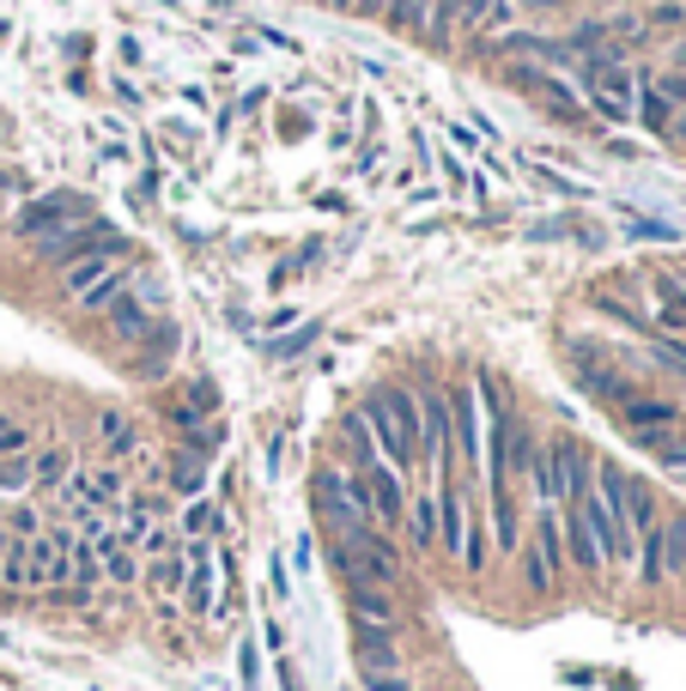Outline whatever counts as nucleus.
Returning a JSON list of instances; mask_svg holds the SVG:
<instances>
[{
  "label": "nucleus",
  "mask_w": 686,
  "mask_h": 691,
  "mask_svg": "<svg viewBox=\"0 0 686 691\" xmlns=\"http://www.w3.org/2000/svg\"><path fill=\"white\" fill-rule=\"evenodd\" d=\"M413 401H420V473H432L444 456H456V444H449V389L413 394Z\"/></svg>",
  "instance_id": "obj_7"
},
{
  "label": "nucleus",
  "mask_w": 686,
  "mask_h": 691,
  "mask_svg": "<svg viewBox=\"0 0 686 691\" xmlns=\"http://www.w3.org/2000/svg\"><path fill=\"white\" fill-rule=\"evenodd\" d=\"M620 418H626V430H632V437H650V430L681 425V406H674V401H644V394H632V401L620 406Z\"/></svg>",
  "instance_id": "obj_12"
},
{
  "label": "nucleus",
  "mask_w": 686,
  "mask_h": 691,
  "mask_svg": "<svg viewBox=\"0 0 686 691\" xmlns=\"http://www.w3.org/2000/svg\"><path fill=\"white\" fill-rule=\"evenodd\" d=\"M632 237H650V243H668V224H656V219H632Z\"/></svg>",
  "instance_id": "obj_36"
},
{
  "label": "nucleus",
  "mask_w": 686,
  "mask_h": 691,
  "mask_svg": "<svg viewBox=\"0 0 686 691\" xmlns=\"http://www.w3.org/2000/svg\"><path fill=\"white\" fill-rule=\"evenodd\" d=\"M67 468H73V461H67V449H49V456H37L31 480H43V485H61V480H67Z\"/></svg>",
  "instance_id": "obj_28"
},
{
  "label": "nucleus",
  "mask_w": 686,
  "mask_h": 691,
  "mask_svg": "<svg viewBox=\"0 0 686 691\" xmlns=\"http://www.w3.org/2000/svg\"><path fill=\"white\" fill-rule=\"evenodd\" d=\"M632 116H644V128H650V134H668L681 110H674L668 97L656 92V85H644V92H638V110H632Z\"/></svg>",
  "instance_id": "obj_20"
},
{
  "label": "nucleus",
  "mask_w": 686,
  "mask_h": 691,
  "mask_svg": "<svg viewBox=\"0 0 686 691\" xmlns=\"http://www.w3.org/2000/svg\"><path fill=\"white\" fill-rule=\"evenodd\" d=\"M365 485H370V522H384V528L408 522V485H401V473L389 461L365 468Z\"/></svg>",
  "instance_id": "obj_8"
},
{
  "label": "nucleus",
  "mask_w": 686,
  "mask_h": 691,
  "mask_svg": "<svg viewBox=\"0 0 686 691\" xmlns=\"http://www.w3.org/2000/svg\"><path fill=\"white\" fill-rule=\"evenodd\" d=\"M535 449H541V444H535V430H528L523 418H511V449H504V468H511V485H516V480H523V473H528V461H535Z\"/></svg>",
  "instance_id": "obj_19"
},
{
  "label": "nucleus",
  "mask_w": 686,
  "mask_h": 691,
  "mask_svg": "<svg viewBox=\"0 0 686 691\" xmlns=\"http://www.w3.org/2000/svg\"><path fill=\"white\" fill-rule=\"evenodd\" d=\"M492 522H499V546L516 552V504H511V492H492Z\"/></svg>",
  "instance_id": "obj_27"
},
{
  "label": "nucleus",
  "mask_w": 686,
  "mask_h": 691,
  "mask_svg": "<svg viewBox=\"0 0 686 691\" xmlns=\"http://www.w3.org/2000/svg\"><path fill=\"white\" fill-rule=\"evenodd\" d=\"M668 134H674V140L686 146V110H681V116H674V128H668Z\"/></svg>",
  "instance_id": "obj_40"
},
{
  "label": "nucleus",
  "mask_w": 686,
  "mask_h": 691,
  "mask_svg": "<svg viewBox=\"0 0 686 691\" xmlns=\"http://www.w3.org/2000/svg\"><path fill=\"white\" fill-rule=\"evenodd\" d=\"M341 444H346V461H353V473L377 468V437H370L365 413H346V418H341Z\"/></svg>",
  "instance_id": "obj_14"
},
{
  "label": "nucleus",
  "mask_w": 686,
  "mask_h": 691,
  "mask_svg": "<svg viewBox=\"0 0 686 691\" xmlns=\"http://www.w3.org/2000/svg\"><path fill=\"white\" fill-rule=\"evenodd\" d=\"M528 7H541V13H559V7H565V0H528Z\"/></svg>",
  "instance_id": "obj_41"
},
{
  "label": "nucleus",
  "mask_w": 686,
  "mask_h": 691,
  "mask_svg": "<svg viewBox=\"0 0 686 691\" xmlns=\"http://www.w3.org/2000/svg\"><path fill=\"white\" fill-rule=\"evenodd\" d=\"M681 480H686V473H681Z\"/></svg>",
  "instance_id": "obj_43"
},
{
  "label": "nucleus",
  "mask_w": 686,
  "mask_h": 691,
  "mask_svg": "<svg viewBox=\"0 0 686 691\" xmlns=\"http://www.w3.org/2000/svg\"><path fill=\"white\" fill-rule=\"evenodd\" d=\"M80 224V200H67V195H49V200H31L25 212L13 219L19 237H61Z\"/></svg>",
  "instance_id": "obj_9"
},
{
  "label": "nucleus",
  "mask_w": 686,
  "mask_h": 691,
  "mask_svg": "<svg viewBox=\"0 0 686 691\" xmlns=\"http://www.w3.org/2000/svg\"><path fill=\"white\" fill-rule=\"evenodd\" d=\"M353 655L365 673H389L401 667V649H396V625H358L353 631Z\"/></svg>",
  "instance_id": "obj_10"
},
{
  "label": "nucleus",
  "mask_w": 686,
  "mask_h": 691,
  "mask_svg": "<svg viewBox=\"0 0 686 691\" xmlns=\"http://www.w3.org/2000/svg\"><path fill=\"white\" fill-rule=\"evenodd\" d=\"M559 534H565V558L578 564V571H607V558H602V546H595V534L583 528V516H578V504H565V516H559Z\"/></svg>",
  "instance_id": "obj_11"
},
{
  "label": "nucleus",
  "mask_w": 686,
  "mask_h": 691,
  "mask_svg": "<svg viewBox=\"0 0 686 691\" xmlns=\"http://www.w3.org/2000/svg\"><path fill=\"white\" fill-rule=\"evenodd\" d=\"M650 19H656V25H681L686 13H681V7H674V0H668V7H656V13H650Z\"/></svg>",
  "instance_id": "obj_39"
},
{
  "label": "nucleus",
  "mask_w": 686,
  "mask_h": 691,
  "mask_svg": "<svg viewBox=\"0 0 686 691\" xmlns=\"http://www.w3.org/2000/svg\"><path fill=\"white\" fill-rule=\"evenodd\" d=\"M183 528H188V534H213V509H207V504H195V509L183 516Z\"/></svg>",
  "instance_id": "obj_34"
},
{
  "label": "nucleus",
  "mask_w": 686,
  "mask_h": 691,
  "mask_svg": "<svg viewBox=\"0 0 686 691\" xmlns=\"http://www.w3.org/2000/svg\"><path fill=\"white\" fill-rule=\"evenodd\" d=\"M408 534H413V546H437V504L432 497L408 504Z\"/></svg>",
  "instance_id": "obj_24"
},
{
  "label": "nucleus",
  "mask_w": 686,
  "mask_h": 691,
  "mask_svg": "<svg viewBox=\"0 0 686 691\" xmlns=\"http://www.w3.org/2000/svg\"><path fill=\"white\" fill-rule=\"evenodd\" d=\"M638 449H650V461L668 473H686V430H650V437H638Z\"/></svg>",
  "instance_id": "obj_16"
},
{
  "label": "nucleus",
  "mask_w": 686,
  "mask_h": 691,
  "mask_svg": "<svg viewBox=\"0 0 686 691\" xmlns=\"http://www.w3.org/2000/svg\"><path fill=\"white\" fill-rule=\"evenodd\" d=\"M19 485H31V468L25 461H0V492H19Z\"/></svg>",
  "instance_id": "obj_30"
},
{
  "label": "nucleus",
  "mask_w": 686,
  "mask_h": 691,
  "mask_svg": "<svg viewBox=\"0 0 686 691\" xmlns=\"http://www.w3.org/2000/svg\"><path fill=\"white\" fill-rule=\"evenodd\" d=\"M110 267H116V255H85V262H73V267H67V291H73V298H85V291H92Z\"/></svg>",
  "instance_id": "obj_21"
},
{
  "label": "nucleus",
  "mask_w": 686,
  "mask_h": 691,
  "mask_svg": "<svg viewBox=\"0 0 686 691\" xmlns=\"http://www.w3.org/2000/svg\"><path fill=\"white\" fill-rule=\"evenodd\" d=\"M238 655H243V661H238V667H243V686H250V691H255V673H262V661H255V643H243V649H238Z\"/></svg>",
  "instance_id": "obj_37"
},
{
  "label": "nucleus",
  "mask_w": 686,
  "mask_h": 691,
  "mask_svg": "<svg viewBox=\"0 0 686 691\" xmlns=\"http://www.w3.org/2000/svg\"><path fill=\"white\" fill-rule=\"evenodd\" d=\"M43 255L49 262H61V267H73V262H85V255H128V237L116 231V224H104V219H85V224H73V231H61V237H43Z\"/></svg>",
  "instance_id": "obj_3"
},
{
  "label": "nucleus",
  "mask_w": 686,
  "mask_h": 691,
  "mask_svg": "<svg viewBox=\"0 0 686 691\" xmlns=\"http://www.w3.org/2000/svg\"><path fill=\"white\" fill-rule=\"evenodd\" d=\"M183 571H188L183 558H164L159 571H152V583H159V588H176V583H183Z\"/></svg>",
  "instance_id": "obj_33"
},
{
  "label": "nucleus",
  "mask_w": 686,
  "mask_h": 691,
  "mask_svg": "<svg viewBox=\"0 0 686 691\" xmlns=\"http://www.w3.org/2000/svg\"><path fill=\"white\" fill-rule=\"evenodd\" d=\"M0 449H25V430H19V425H0Z\"/></svg>",
  "instance_id": "obj_38"
},
{
  "label": "nucleus",
  "mask_w": 686,
  "mask_h": 691,
  "mask_svg": "<svg viewBox=\"0 0 686 691\" xmlns=\"http://www.w3.org/2000/svg\"><path fill=\"white\" fill-rule=\"evenodd\" d=\"M595 492H602V504L626 522V534H632V540L644 534V528H656V497H650V485H638L632 473L602 468V485H595Z\"/></svg>",
  "instance_id": "obj_4"
},
{
  "label": "nucleus",
  "mask_w": 686,
  "mask_h": 691,
  "mask_svg": "<svg viewBox=\"0 0 686 691\" xmlns=\"http://www.w3.org/2000/svg\"><path fill=\"white\" fill-rule=\"evenodd\" d=\"M176 485H183V492H195L201 485V461L195 456H176Z\"/></svg>",
  "instance_id": "obj_32"
},
{
  "label": "nucleus",
  "mask_w": 686,
  "mask_h": 691,
  "mask_svg": "<svg viewBox=\"0 0 686 691\" xmlns=\"http://www.w3.org/2000/svg\"><path fill=\"white\" fill-rule=\"evenodd\" d=\"M188 558H195L183 571L188 576V613H207V607H213V558H207V546H195Z\"/></svg>",
  "instance_id": "obj_18"
},
{
  "label": "nucleus",
  "mask_w": 686,
  "mask_h": 691,
  "mask_svg": "<svg viewBox=\"0 0 686 691\" xmlns=\"http://www.w3.org/2000/svg\"><path fill=\"white\" fill-rule=\"evenodd\" d=\"M511 79H516V85H523V92H535V97H547V110H553V116H578V104H571V97H565V85H559V79L553 73H535V67H511Z\"/></svg>",
  "instance_id": "obj_13"
},
{
  "label": "nucleus",
  "mask_w": 686,
  "mask_h": 691,
  "mask_svg": "<svg viewBox=\"0 0 686 691\" xmlns=\"http://www.w3.org/2000/svg\"><path fill=\"white\" fill-rule=\"evenodd\" d=\"M583 85H590V104L602 110L607 122H632L638 97H632V73L614 61H583Z\"/></svg>",
  "instance_id": "obj_5"
},
{
  "label": "nucleus",
  "mask_w": 686,
  "mask_h": 691,
  "mask_svg": "<svg viewBox=\"0 0 686 691\" xmlns=\"http://www.w3.org/2000/svg\"><path fill=\"white\" fill-rule=\"evenodd\" d=\"M110 322H116V334H122V339H140L152 315H146V303H140V298H116V303H110Z\"/></svg>",
  "instance_id": "obj_22"
},
{
  "label": "nucleus",
  "mask_w": 686,
  "mask_h": 691,
  "mask_svg": "<svg viewBox=\"0 0 686 691\" xmlns=\"http://www.w3.org/2000/svg\"><path fill=\"white\" fill-rule=\"evenodd\" d=\"M632 558H638V576H644V583H668V558H662V522L638 534Z\"/></svg>",
  "instance_id": "obj_17"
},
{
  "label": "nucleus",
  "mask_w": 686,
  "mask_h": 691,
  "mask_svg": "<svg viewBox=\"0 0 686 691\" xmlns=\"http://www.w3.org/2000/svg\"><path fill=\"white\" fill-rule=\"evenodd\" d=\"M444 7L456 19H492V7H499V0H444Z\"/></svg>",
  "instance_id": "obj_29"
},
{
  "label": "nucleus",
  "mask_w": 686,
  "mask_h": 691,
  "mask_svg": "<svg viewBox=\"0 0 686 691\" xmlns=\"http://www.w3.org/2000/svg\"><path fill=\"white\" fill-rule=\"evenodd\" d=\"M384 19H389V25H401V31H425V19H432V0H389Z\"/></svg>",
  "instance_id": "obj_25"
},
{
  "label": "nucleus",
  "mask_w": 686,
  "mask_h": 691,
  "mask_svg": "<svg viewBox=\"0 0 686 691\" xmlns=\"http://www.w3.org/2000/svg\"><path fill=\"white\" fill-rule=\"evenodd\" d=\"M104 558H110V576H116V583H134V558H128V552H116V546H110Z\"/></svg>",
  "instance_id": "obj_35"
},
{
  "label": "nucleus",
  "mask_w": 686,
  "mask_h": 691,
  "mask_svg": "<svg viewBox=\"0 0 686 691\" xmlns=\"http://www.w3.org/2000/svg\"><path fill=\"white\" fill-rule=\"evenodd\" d=\"M528 485H535V497L541 504H571V497H583L590 492V456H583L571 437H559V444H541L535 449V461H528V473H523Z\"/></svg>",
  "instance_id": "obj_2"
},
{
  "label": "nucleus",
  "mask_w": 686,
  "mask_h": 691,
  "mask_svg": "<svg viewBox=\"0 0 686 691\" xmlns=\"http://www.w3.org/2000/svg\"><path fill=\"white\" fill-rule=\"evenodd\" d=\"M346 607L358 613V625H396V595L389 588H346Z\"/></svg>",
  "instance_id": "obj_15"
},
{
  "label": "nucleus",
  "mask_w": 686,
  "mask_h": 691,
  "mask_svg": "<svg viewBox=\"0 0 686 691\" xmlns=\"http://www.w3.org/2000/svg\"><path fill=\"white\" fill-rule=\"evenodd\" d=\"M656 92H662V97H668V104H674V110H686V79H681V73L656 79Z\"/></svg>",
  "instance_id": "obj_31"
},
{
  "label": "nucleus",
  "mask_w": 686,
  "mask_h": 691,
  "mask_svg": "<svg viewBox=\"0 0 686 691\" xmlns=\"http://www.w3.org/2000/svg\"><path fill=\"white\" fill-rule=\"evenodd\" d=\"M662 558H668V576H681L686 583V516L662 522Z\"/></svg>",
  "instance_id": "obj_23"
},
{
  "label": "nucleus",
  "mask_w": 686,
  "mask_h": 691,
  "mask_svg": "<svg viewBox=\"0 0 686 691\" xmlns=\"http://www.w3.org/2000/svg\"><path fill=\"white\" fill-rule=\"evenodd\" d=\"M122 286H128V274H122V262H116V267H110V274H104V279H98V286H92V291H85V298H80V303H85V310H110V303H116V298H122Z\"/></svg>",
  "instance_id": "obj_26"
},
{
  "label": "nucleus",
  "mask_w": 686,
  "mask_h": 691,
  "mask_svg": "<svg viewBox=\"0 0 686 691\" xmlns=\"http://www.w3.org/2000/svg\"><path fill=\"white\" fill-rule=\"evenodd\" d=\"M329 7H353V0H329Z\"/></svg>",
  "instance_id": "obj_42"
},
{
  "label": "nucleus",
  "mask_w": 686,
  "mask_h": 691,
  "mask_svg": "<svg viewBox=\"0 0 686 691\" xmlns=\"http://www.w3.org/2000/svg\"><path fill=\"white\" fill-rule=\"evenodd\" d=\"M365 425L377 437V456L396 473H420V401L408 389H377L365 406Z\"/></svg>",
  "instance_id": "obj_1"
},
{
  "label": "nucleus",
  "mask_w": 686,
  "mask_h": 691,
  "mask_svg": "<svg viewBox=\"0 0 686 691\" xmlns=\"http://www.w3.org/2000/svg\"><path fill=\"white\" fill-rule=\"evenodd\" d=\"M571 504H578L583 528L595 534V546H602V558H607V564H632V546H638V540L626 534V522L602 504V492H583V497H571Z\"/></svg>",
  "instance_id": "obj_6"
}]
</instances>
